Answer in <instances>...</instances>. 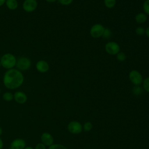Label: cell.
Instances as JSON below:
<instances>
[{
    "label": "cell",
    "instance_id": "52a82bcc",
    "mask_svg": "<svg viewBox=\"0 0 149 149\" xmlns=\"http://www.w3.org/2000/svg\"><path fill=\"white\" fill-rule=\"evenodd\" d=\"M22 6L25 12L28 13L33 12L37 9L38 2L37 0H24Z\"/></svg>",
    "mask_w": 149,
    "mask_h": 149
},
{
    "label": "cell",
    "instance_id": "ba28073f",
    "mask_svg": "<svg viewBox=\"0 0 149 149\" xmlns=\"http://www.w3.org/2000/svg\"><path fill=\"white\" fill-rule=\"evenodd\" d=\"M68 129L72 134H79L83 130V126L77 121H72L69 123Z\"/></svg>",
    "mask_w": 149,
    "mask_h": 149
},
{
    "label": "cell",
    "instance_id": "5b68a950",
    "mask_svg": "<svg viewBox=\"0 0 149 149\" xmlns=\"http://www.w3.org/2000/svg\"><path fill=\"white\" fill-rule=\"evenodd\" d=\"M105 27L101 24L97 23L92 26L90 30V34L93 38H99L102 36Z\"/></svg>",
    "mask_w": 149,
    "mask_h": 149
},
{
    "label": "cell",
    "instance_id": "e0dca14e",
    "mask_svg": "<svg viewBox=\"0 0 149 149\" xmlns=\"http://www.w3.org/2000/svg\"><path fill=\"white\" fill-rule=\"evenodd\" d=\"M133 93L136 95H140L143 93V88L139 86H134L132 89Z\"/></svg>",
    "mask_w": 149,
    "mask_h": 149
},
{
    "label": "cell",
    "instance_id": "44dd1931",
    "mask_svg": "<svg viewBox=\"0 0 149 149\" xmlns=\"http://www.w3.org/2000/svg\"><path fill=\"white\" fill-rule=\"evenodd\" d=\"M93 127V125L90 122H86L84 123V125L83 126V129L86 132H89L91 130Z\"/></svg>",
    "mask_w": 149,
    "mask_h": 149
},
{
    "label": "cell",
    "instance_id": "5bb4252c",
    "mask_svg": "<svg viewBox=\"0 0 149 149\" xmlns=\"http://www.w3.org/2000/svg\"><path fill=\"white\" fill-rule=\"evenodd\" d=\"M147 19V16L145 13H139L135 16V20L138 23H143Z\"/></svg>",
    "mask_w": 149,
    "mask_h": 149
},
{
    "label": "cell",
    "instance_id": "ac0fdd59",
    "mask_svg": "<svg viewBox=\"0 0 149 149\" xmlns=\"http://www.w3.org/2000/svg\"><path fill=\"white\" fill-rule=\"evenodd\" d=\"M111 36H112V31H111V30L109 29H108V28H105L102 37L104 38L108 39V38H109L111 37Z\"/></svg>",
    "mask_w": 149,
    "mask_h": 149
},
{
    "label": "cell",
    "instance_id": "30bf717a",
    "mask_svg": "<svg viewBox=\"0 0 149 149\" xmlns=\"http://www.w3.org/2000/svg\"><path fill=\"white\" fill-rule=\"evenodd\" d=\"M41 141L45 146L49 147L54 144V137L49 133L44 132L41 136Z\"/></svg>",
    "mask_w": 149,
    "mask_h": 149
},
{
    "label": "cell",
    "instance_id": "1f68e13d",
    "mask_svg": "<svg viewBox=\"0 0 149 149\" xmlns=\"http://www.w3.org/2000/svg\"><path fill=\"white\" fill-rule=\"evenodd\" d=\"M2 133H3V130H2V127H0V136L2 134Z\"/></svg>",
    "mask_w": 149,
    "mask_h": 149
},
{
    "label": "cell",
    "instance_id": "8992f818",
    "mask_svg": "<svg viewBox=\"0 0 149 149\" xmlns=\"http://www.w3.org/2000/svg\"><path fill=\"white\" fill-rule=\"evenodd\" d=\"M105 49L108 54L114 55L119 52L120 47L116 42L109 41L105 44Z\"/></svg>",
    "mask_w": 149,
    "mask_h": 149
},
{
    "label": "cell",
    "instance_id": "d4e9b609",
    "mask_svg": "<svg viewBox=\"0 0 149 149\" xmlns=\"http://www.w3.org/2000/svg\"><path fill=\"white\" fill-rule=\"evenodd\" d=\"M73 0H58L59 2L63 5H69L72 3Z\"/></svg>",
    "mask_w": 149,
    "mask_h": 149
},
{
    "label": "cell",
    "instance_id": "603a6c76",
    "mask_svg": "<svg viewBox=\"0 0 149 149\" xmlns=\"http://www.w3.org/2000/svg\"><path fill=\"white\" fill-rule=\"evenodd\" d=\"M48 149H68L66 147L60 144H53L49 147Z\"/></svg>",
    "mask_w": 149,
    "mask_h": 149
},
{
    "label": "cell",
    "instance_id": "484cf974",
    "mask_svg": "<svg viewBox=\"0 0 149 149\" xmlns=\"http://www.w3.org/2000/svg\"><path fill=\"white\" fill-rule=\"evenodd\" d=\"M34 149H46V146L41 142L36 144Z\"/></svg>",
    "mask_w": 149,
    "mask_h": 149
},
{
    "label": "cell",
    "instance_id": "83f0119b",
    "mask_svg": "<svg viewBox=\"0 0 149 149\" xmlns=\"http://www.w3.org/2000/svg\"><path fill=\"white\" fill-rule=\"evenodd\" d=\"M6 0H0V7L5 3Z\"/></svg>",
    "mask_w": 149,
    "mask_h": 149
},
{
    "label": "cell",
    "instance_id": "f546056e",
    "mask_svg": "<svg viewBox=\"0 0 149 149\" xmlns=\"http://www.w3.org/2000/svg\"><path fill=\"white\" fill-rule=\"evenodd\" d=\"M47 2H49V3H54L55 2L56 0H45Z\"/></svg>",
    "mask_w": 149,
    "mask_h": 149
},
{
    "label": "cell",
    "instance_id": "cb8c5ba5",
    "mask_svg": "<svg viewBox=\"0 0 149 149\" xmlns=\"http://www.w3.org/2000/svg\"><path fill=\"white\" fill-rule=\"evenodd\" d=\"M135 32L139 36H143L146 34V30L142 27H137L135 30Z\"/></svg>",
    "mask_w": 149,
    "mask_h": 149
},
{
    "label": "cell",
    "instance_id": "7402d4cb",
    "mask_svg": "<svg viewBox=\"0 0 149 149\" xmlns=\"http://www.w3.org/2000/svg\"><path fill=\"white\" fill-rule=\"evenodd\" d=\"M143 88L149 93V77L145 79L143 81Z\"/></svg>",
    "mask_w": 149,
    "mask_h": 149
},
{
    "label": "cell",
    "instance_id": "d6a6232c",
    "mask_svg": "<svg viewBox=\"0 0 149 149\" xmlns=\"http://www.w3.org/2000/svg\"><path fill=\"white\" fill-rule=\"evenodd\" d=\"M1 87H0V94H1Z\"/></svg>",
    "mask_w": 149,
    "mask_h": 149
},
{
    "label": "cell",
    "instance_id": "ffe728a7",
    "mask_svg": "<svg viewBox=\"0 0 149 149\" xmlns=\"http://www.w3.org/2000/svg\"><path fill=\"white\" fill-rule=\"evenodd\" d=\"M144 12L146 15H149V0H146L143 5Z\"/></svg>",
    "mask_w": 149,
    "mask_h": 149
},
{
    "label": "cell",
    "instance_id": "2e32d148",
    "mask_svg": "<svg viewBox=\"0 0 149 149\" xmlns=\"http://www.w3.org/2000/svg\"><path fill=\"white\" fill-rule=\"evenodd\" d=\"M104 4L108 8H112L116 4V0H104Z\"/></svg>",
    "mask_w": 149,
    "mask_h": 149
},
{
    "label": "cell",
    "instance_id": "836d02e7",
    "mask_svg": "<svg viewBox=\"0 0 149 149\" xmlns=\"http://www.w3.org/2000/svg\"><path fill=\"white\" fill-rule=\"evenodd\" d=\"M1 55H0V61H1Z\"/></svg>",
    "mask_w": 149,
    "mask_h": 149
},
{
    "label": "cell",
    "instance_id": "4316f807",
    "mask_svg": "<svg viewBox=\"0 0 149 149\" xmlns=\"http://www.w3.org/2000/svg\"><path fill=\"white\" fill-rule=\"evenodd\" d=\"M3 147V143L2 139L0 137V149H2Z\"/></svg>",
    "mask_w": 149,
    "mask_h": 149
},
{
    "label": "cell",
    "instance_id": "4fadbf2b",
    "mask_svg": "<svg viewBox=\"0 0 149 149\" xmlns=\"http://www.w3.org/2000/svg\"><path fill=\"white\" fill-rule=\"evenodd\" d=\"M5 4L9 9L12 10L16 9L19 5L17 0H6Z\"/></svg>",
    "mask_w": 149,
    "mask_h": 149
},
{
    "label": "cell",
    "instance_id": "d6986e66",
    "mask_svg": "<svg viewBox=\"0 0 149 149\" xmlns=\"http://www.w3.org/2000/svg\"><path fill=\"white\" fill-rule=\"evenodd\" d=\"M116 58L120 62H123L126 58V56L125 53L122 52H119L116 54Z\"/></svg>",
    "mask_w": 149,
    "mask_h": 149
},
{
    "label": "cell",
    "instance_id": "3957f363",
    "mask_svg": "<svg viewBox=\"0 0 149 149\" xmlns=\"http://www.w3.org/2000/svg\"><path fill=\"white\" fill-rule=\"evenodd\" d=\"M31 65V62L30 59L26 56L20 57L16 61V66L17 69L22 71L27 70L30 69Z\"/></svg>",
    "mask_w": 149,
    "mask_h": 149
},
{
    "label": "cell",
    "instance_id": "f1b7e54d",
    "mask_svg": "<svg viewBox=\"0 0 149 149\" xmlns=\"http://www.w3.org/2000/svg\"><path fill=\"white\" fill-rule=\"evenodd\" d=\"M146 34L147 37H149V26L147 28V29L146 30Z\"/></svg>",
    "mask_w": 149,
    "mask_h": 149
},
{
    "label": "cell",
    "instance_id": "4dcf8cb0",
    "mask_svg": "<svg viewBox=\"0 0 149 149\" xmlns=\"http://www.w3.org/2000/svg\"><path fill=\"white\" fill-rule=\"evenodd\" d=\"M24 149H34V148L31 146H27V147H26Z\"/></svg>",
    "mask_w": 149,
    "mask_h": 149
},
{
    "label": "cell",
    "instance_id": "7c38bea8",
    "mask_svg": "<svg viewBox=\"0 0 149 149\" xmlns=\"http://www.w3.org/2000/svg\"><path fill=\"white\" fill-rule=\"evenodd\" d=\"M15 101L19 104H23L26 102L27 100V95L22 91H16L14 94Z\"/></svg>",
    "mask_w": 149,
    "mask_h": 149
},
{
    "label": "cell",
    "instance_id": "9a60e30c",
    "mask_svg": "<svg viewBox=\"0 0 149 149\" xmlns=\"http://www.w3.org/2000/svg\"><path fill=\"white\" fill-rule=\"evenodd\" d=\"M2 98L6 101H11L14 99V95L12 93L7 91L3 94Z\"/></svg>",
    "mask_w": 149,
    "mask_h": 149
},
{
    "label": "cell",
    "instance_id": "9c48e42d",
    "mask_svg": "<svg viewBox=\"0 0 149 149\" xmlns=\"http://www.w3.org/2000/svg\"><path fill=\"white\" fill-rule=\"evenodd\" d=\"M26 147V143L24 140L17 138L13 140L10 145V149H24Z\"/></svg>",
    "mask_w": 149,
    "mask_h": 149
},
{
    "label": "cell",
    "instance_id": "8fae6325",
    "mask_svg": "<svg viewBox=\"0 0 149 149\" xmlns=\"http://www.w3.org/2000/svg\"><path fill=\"white\" fill-rule=\"evenodd\" d=\"M36 68L39 72L44 73L48 71L49 65L47 61L44 60H40L36 63Z\"/></svg>",
    "mask_w": 149,
    "mask_h": 149
},
{
    "label": "cell",
    "instance_id": "6da1fadb",
    "mask_svg": "<svg viewBox=\"0 0 149 149\" xmlns=\"http://www.w3.org/2000/svg\"><path fill=\"white\" fill-rule=\"evenodd\" d=\"M23 74L17 69L8 70L3 77V85L8 89L14 90L20 87L24 82Z\"/></svg>",
    "mask_w": 149,
    "mask_h": 149
},
{
    "label": "cell",
    "instance_id": "7a4b0ae2",
    "mask_svg": "<svg viewBox=\"0 0 149 149\" xmlns=\"http://www.w3.org/2000/svg\"><path fill=\"white\" fill-rule=\"evenodd\" d=\"M17 59L15 56L11 53H6L1 56L0 63L1 66L6 69H13L16 63Z\"/></svg>",
    "mask_w": 149,
    "mask_h": 149
},
{
    "label": "cell",
    "instance_id": "277c9868",
    "mask_svg": "<svg viewBox=\"0 0 149 149\" xmlns=\"http://www.w3.org/2000/svg\"><path fill=\"white\" fill-rule=\"evenodd\" d=\"M129 77L130 81L134 86H140L143 81L141 74L136 70H133L130 72Z\"/></svg>",
    "mask_w": 149,
    "mask_h": 149
}]
</instances>
